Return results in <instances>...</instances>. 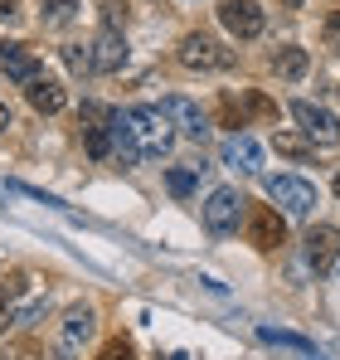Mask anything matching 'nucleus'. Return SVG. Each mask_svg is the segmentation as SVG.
Instances as JSON below:
<instances>
[{
    "instance_id": "f257e3e1",
    "label": "nucleus",
    "mask_w": 340,
    "mask_h": 360,
    "mask_svg": "<svg viewBox=\"0 0 340 360\" xmlns=\"http://www.w3.org/2000/svg\"><path fill=\"white\" fill-rule=\"evenodd\" d=\"M126 127H131L141 156H166L170 146H175V127H170V117L161 112V108H151V103L126 108Z\"/></svg>"
},
{
    "instance_id": "f03ea898",
    "label": "nucleus",
    "mask_w": 340,
    "mask_h": 360,
    "mask_svg": "<svg viewBox=\"0 0 340 360\" xmlns=\"http://www.w3.org/2000/svg\"><path fill=\"white\" fill-rule=\"evenodd\" d=\"M263 185H268V200L282 205V214H292V219H311V214H316V185H311V180H301V176H268Z\"/></svg>"
},
{
    "instance_id": "7ed1b4c3",
    "label": "nucleus",
    "mask_w": 340,
    "mask_h": 360,
    "mask_svg": "<svg viewBox=\"0 0 340 360\" xmlns=\"http://www.w3.org/2000/svg\"><path fill=\"white\" fill-rule=\"evenodd\" d=\"M175 54H180L185 68H195V73H219V68L233 63V49H224L214 34H200V30H195V34H185Z\"/></svg>"
},
{
    "instance_id": "20e7f679",
    "label": "nucleus",
    "mask_w": 340,
    "mask_h": 360,
    "mask_svg": "<svg viewBox=\"0 0 340 360\" xmlns=\"http://www.w3.org/2000/svg\"><path fill=\"white\" fill-rule=\"evenodd\" d=\"M243 229H248V243H253L258 253H273V248L287 243V219L273 210V205H248Z\"/></svg>"
},
{
    "instance_id": "39448f33",
    "label": "nucleus",
    "mask_w": 340,
    "mask_h": 360,
    "mask_svg": "<svg viewBox=\"0 0 340 360\" xmlns=\"http://www.w3.org/2000/svg\"><path fill=\"white\" fill-rule=\"evenodd\" d=\"M243 205H248V200H243L233 185H219V190L204 200V229H209V234H233V229H238V219L248 214Z\"/></svg>"
},
{
    "instance_id": "423d86ee",
    "label": "nucleus",
    "mask_w": 340,
    "mask_h": 360,
    "mask_svg": "<svg viewBox=\"0 0 340 360\" xmlns=\"http://www.w3.org/2000/svg\"><path fill=\"white\" fill-rule=\"evenodd\" d=\"M292 117L301 122V131L311 136V146H336L340 141V122L331 108H316V103H292Z\"/></svg>"
},
{
    "instance_id": "0eeeda50",
    "label": "nucleus",
    "mask_w": 340,
    "mask_h": 360,
    "mask_svg": "<svg viewBox=\"0 0 340 360\" xmlns=\"http://www.w3.org/2000/svg\"><path fill=\"white\" fill-rule=\"evenodd\" d=\"M219 25H224L233 39H258L268 20H263V10L253 0H224L219 5Z\"/></svg>"
},
{
    "instance_id": "6e6552de",
    "label": "nucleus",
    "mask_w": 340,
    "mask_h": 360,
    "mask_svg": "<svg viewBox=\"0 0 340 360\" xmlns=\"http://www.w3.org/2000/svg\"><path fill=\"white\" fill-rule=\"evenodd\" d=\"M161 112L170 117L175 131H185V136H195V141L209 136V117L200 112V103H190V98H180V93H166V98H161Z\"/></svg>"
},
{
    "instance_id": "1a4fd4ad",
    "label": "nucleus",
    "mask_w": 340,
    "mask_h": 360,
    "mask_svg": "<svg viewBox=\"0 0 340 360\" xmlns=\"http://www.w3.org/2000/svg\"><path fill=\"white\" fill-rule=\"evenodd\" d=\"M93 331H98L93 307H68V316H63V326H58V356L73 360L83 341H93Z\"/></svg>"
},
{
    "instance_id": "9d476101",
    "label": "nucleus",
    "mask_w": 340,
    "mask_h": 360,
    "mask_svg": "<svg viewBox=\"0 0 340 360\" xmlns=\"http://www.w3.org/2000/svg\"><path fill=\"white\" fill-rule=\"evenodd\" d=\"M306 263L316 268V278H326L340 263V229L336 224H316V229L306 234Z\"/></svg>"
},
{
    "instance_id": "9b49d317",
    "label": "nucleus",
    "mask_w": 340,
    "mask_h": 360,
    "mask_svg": "<svg viewBox=\"0 0 340 360\" xmlns=\"http://www.w3.org/2000/svg\"><path fill=\"white\" fill-rule=\"evenodd\" d=\"M93 73H117L122 63H126V34L107 25V30H98V39H93Z\"/></svg>"
},
{
    "instance_id": "f8f14e48",
    "label": "nucleus",
    "mask_w": 340,
    "mask_h": 360,
    "mask_svg": "<svg viewBox=\"0 0 340 360\" xmlns=\"http://www.w3.org/2000/svg\"><path fill=\"white\" fill-rule=\"evenodd\" d=\"M224 166H233V171H243V176H258V171H263V146H258L253 136L233 131V136L224 141Z\"/></svg>"
},
{
    "instance_id": "ddd939ff",
    "label": "nucleus",
    "mask_w": 340,
    "mask_h": 360,
    "mask_svg": "<svg viewBox=\"0 0 340 360\" xmlns=\"http://www.w3.org/2000/svg\"><path fill=\"white\" fill-rule=\"evenodd\" d=\"M258 341L263 346H277V351H287L292 360H326L306 336H296V331H277V326H258Z\"/></svg>"
},
{
    "instance_id": "4468645a",
    "label": "nucleus",
    "mask_w": 340,
    "mask_h": 360,
    "mask_svg": "<svg viewBox=\"0 0 340 360\" xmlns=\"http://www.w3.org/2000/svg\"><path fill=\"white\" fill-rule=\"evenodd\" d=\"M25 98H30V108H34V112H44V117H54V112L68 108V93L58 88L54 78H44V73H39L34 83H25Z\"/></svg>"
},
{
    "instance_id": "2eb2a0df",
    "label": "nucleus",
    "mask_w": 340,
    "mask_h": 360,
    "mask_svg": "<svg viewBox=\"0 0 340 360\" xmlns=\"http://www.w3.org/2000/svg\"><path fill=\"white\" fill-rule=\"evenodd\" d=\"M0 63H5V78H10V83H20V88L39 78V54H34V49H20V44H10Z\"/></svg>"
},
{
    "instance_id": "dca6fc26",
    "label": "nucleus",
    "mask_w": 340,
    "mask_h": 360,
    "mask_svg": "<svg viewBox=\"0 0 340 360\" xmlns=\"http://www.w3.org/2000/svg\"><path fill=\"white\" fill-rule=\"evenodd\" d=\"M107 136H112V156L122 166H136L141 161V146H136V136H131V127H126V112H117L107 122Z\"/></svg>"
},
{
    "instance_id": "f3484780",
    "label": "nucleus",
    "mask_w": 340,
    "mask_h": 360,
    "mask_svg": "<svg viewBox=\"0 0 340 360\" xmlns=\"http://www.w3.org/2000/svg\"><path fill=\"white\" fill-rule=\"evenodd\" d=\"M273 68H277V78L296 83V78L311 68V54H306V49H296V44H287V49H277V54H273Z\"/></svg>"
},
{
    "instance_id": "a211bd4d",
    "label": "nucleus",
    "mask_w": 340,
    "mask_h": 360,
    "mask_svg": "<svg viewBox=\"0 0 340 360\" xmlns=\"http://www.w3.org/2000/svg\"><path fill=\"white\" fill-rule=\"evenodd\" d=\"M200 171H204V166H170V171H166V185H170V195H175V200H185V195H195V180H200Z\"/></svg>"
},
{
    "instance_id": "6ab92c4d",
    "label": "nucleus",
    "mask_w": 340,
    "mask_h": 360,
    "mask_svg": "<svg viewBox=\"0 0 340 360\" xmlns=\"http://www.w3.org/2000/svg\"><path fill=\"white\" fill-rule=\"evenodd\" d=\"M83 146H88L93 161H107V156H112V136H107V127H83Z\"/></svg>"
},
{
    "instance_id": "aec40b11",
    "label": "nucleus",
    "mask_w": 340,
    "mask_h": 360,
    "mask_svg": "<svg viewBox=\"0 0 340 360\" xmlns=\"http://www.w3.org/2000/svg\"><path fill=\"white\" fill-rule=\"evenodd\" d=\"M273 146H277L282 156H292V161H311V156H316V146H306V141H301V136H292V131H277V136H273Z\"/></svg>"
},
{
    "instance_id": "412c9836",
    "label": "nucleus",
    "mask_w": 340,
    "mask_h": 360,
    "mask_svg": "<svg viewBox=\"0 0 340 360\" xmlns=\"http://www.w3.org/2000/svg\"><path fill=\"white\" fill-rule=\"evenodd\" d=\"M39 10H44V20H49V25H68V20H73V10H78V0H39Z\"/></svg>"
},
{
    "instance_id": "4be33fe9",
    "label": "nucleus",
    "mask_w": 340,
    "mask_h": 360,
    "mask_svg": "<svg viewBox=\"0 0 340 360\" xmlns=\"http://www.w3.org/2000/svg\"><path fill=\"white\" fill-rule=\"evenodd\" d=\"M243 108H248V112H253V117H277V103H273V98H268V93H258V88H253V93H248V98H243Z\"/></svg>"
},
{
    "instance_id": "5701e85b",
    "label": "nucleus",
    "mask_w": 340,
    "mask_h": 360,
    "mask_svg": "<svg viewBox=\"0 0 340 360\" xmlns=\"http://www.w3.org/2000/svg\"><path fill=\"white\" fill-rule=\"evenodd\" d=\"M63 63H68L73 73H93V54H88L83 44H68V49H63Z\"/></svg>"
},
{
    "instance_id": "b1692460",
    "label": "nucleus",
    "mask_w": 340,
    "mask_h": 360,
    "mask_svg": "<svg viewBox=\"0 0 340 360\" xmlns=\"http://www.w3.org/2000/svg\"><path fill=\"white\" fill-rule=\"evenodd\" d=\"M98 360H131V341H126V336H112V341L103 346V356H98Z\"/></svg>"
},
{
    "instance_id": "393cba45",
    "label": "nucleus",
    "mask_w": 340,
    "mask_h": 360,
    "mask_svg": "<svg viewBox=\"0 0 340 360\" xmlns=\"http://www.w3.org/2000/svg\"><path fill=\"white\" fill-rule=\"evenodd\" d=\"M20 292H25V273H10V278L0 283V307H5V302H15Z\"/></svg>"
},
{
    "instance_id": "a878e982",
    "label": "nucleus",
    "mask_w": 340,
    "mask_h": 360,
    "mask_svg": "<svg viewBox=\"0 0 340 360\" xmlns=\"http://www.w3.org/2000/svg\"><path fill=\"white\" fill-rule=\"evenodd\" d=\"M219 122H224V127H243V108H238L233 98H219Z\"/></svg>"
},
{
    "instance_id": "bb28decb",
    "label": "nucleus",
    "mask_w": 340,
    "mask_h": 360,
    "mask_svg": "<svg viewBox=\"0 0 340 360\" xmlns=\"http://www.w3.org/2000/svg\"><path fill=\"white\" fill-rule=\"evenodd\" d=\"M326 39H331V44H336V39H340V10H336V15H331V20H326Z\"/></svg>"
},
{
    "instance_id": "cd10ccee",
    "label": "nucleus",
    "mask_w": 340,
    "mask_h": 360,
    "mask_svg": "<svg viewBox=\"0 0 340 360\" xmlns=\"http://www.w3.org/2000/svg\"><path fill=\"white\" fill-rule=\"evenodd\" d=\"M15 15H20V5L15 0H0V20H15Z\"/></svg>"
},
{
    "instance_id": "c85d7f7f",
    "label": "nucleus",
    "mask_w": 340,
    "mask_h": 360,
    "mask_svg": "<svg viewBox=\"0 0 340 360\" xmlns=\"http://www.w3.org/2000/svg\"><path fill=\"white\" fill-rule=\"evenodd\" d=\"M15 326V311H0V331H10Z\"/></svg>"
},
{
    "instance_id": "c756f323",
    "label": "nucleus",
    "mask_w": 340,
    "mask_h": 360,
    "mask_svg": "<svg viewBox=\"0 0 340 360\" xmlns=\"http://www.w3.org/2000/svg\"><path fill=\"white\" fill-rule=\"evenodd\" d=\"M5 127H10V108L0 103V131H5Z\"/></svg>"
},
{
    "instance_id": "7c9ffc66",
    "label": "nucleus",
    "mask_w": 340,
    "mask_h": 360,
    "mask_svg": "<svg viewBox=\"0 0 340 360\" xmlns=\"http://www.w3.org/2000/svg\"><path fill=\"white\" fill-rule=\"evenodd\" d=\"M166 360H190V356H180V351H175V356H166Z\"/></svg>"
},
{
    "instance_id": "2f4dec72",
    "label": "nucleus",
    "mask_w": 340,
    "mask_h": 360,
    "mask_svg": "<svg viewBox=\"0 0 340 360\" xmlns=\"http://www.w3.org/2000/svg\"><path fill=\"white\" fill-rule=\"evenodd\" d=\"M336 200H340V176H336Z\"/></svg>"
},
{
    "instance_id": "473e14b6",
    "label": "nucleus",
    "mask_w": 340,
    "mask_h": 360,
    "mask_svg": "<svg viewBox=\"0 0 340 360\" xmlns=\"http://www.w3.org/2000/svg\"><path fill=\"white\" fill-rule=\"evenodd\" d=\"M287 5H301V0H287Z\"/></svg>"
},
{
    "instance_id": "72a5a7b5",
    "label": "nucleus",
    "mask_w": 340,
    "mask_h": 360,
    "mask_svg": "<svg viewBox=\"0 0 340 360\" xmlns=\"http://www.w3.org/2000/svg\"><path fill=\"white\" fill-rule=\"evenodd\" d=\"M0 59H5V44H0Z\"/></svg>"
},
{
    "instance_id": "f704fd0d",
    "label": "nucleus",
    "mask_w": 340,
    "mask_h": 360,
    "mask_svg": "<svg viewBox=\"0 0 340 360\" xmlns=\"http://www.w3.org/2000/svg\"><path fill=\"white\" fill-rule=\"evenodd\" d=\"M336 54H340V39H336Z\"/></svg>"
}]
</instances>
